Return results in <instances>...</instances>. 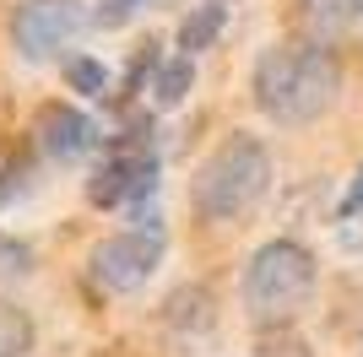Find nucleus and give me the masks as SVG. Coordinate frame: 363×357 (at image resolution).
Wrapping results in <instances>:
<instances>
[{"mask_svg": "<svg viewBox=\"0 0 363 357\" xmlns=\"http://www.w3.org/2000/svg\"><path fill=\"white\" fill-rule=\"evenodd\" d=\"M315 282H320V266L315 254L303 249L298 238H272L250 254L244 266V282H239V298H244V314L255 325H288L309 309L315 298Z\"/></svg>", "mask_w": 363, "mask_h": 357, "instance_id": "3", "label": "nucleus"}, {"mask_svg": "<svg viewBox=\"0 0 363 357\" xmlns=\"http://www.w3.org/2000/svg\"><path fill=\"white\" fill-rule=\"evenodd\" d=\"M33 141H38V152L49 163H82L98 147V125L71 103H44L38 119H33Z\"/></svg>", "mask_w": 363, "mask_h": 357, "instance_id": "7", "label": "nucleus"}, {"mask_svg": "<svg viewBox=\"0 0 363 357\" xmlns=\"http://www.w3.org/2000/svg\"><path fill=\"white\" fill-rule=\"evenodd\" d=\"M255 357H315V352H309V341L293 325H260Z\"/></svg>", "mask_w": 363, "mask_h": 357, "instance_id": "13", "label": "nucleus"}, {"mask_svg": "<svg viewBox=\"0 0 363 357\" xmlns=\"http://www.w3.org/2000/svg\"><path fill=\"white\" fill-rule=\"evenodd\" d=\"M92 28V0H22L11 16V44L22 60H55Z\"/></svg>", "mask_w": 363, "mask_h": 357, "instance_id": "6", "label": "nucleus"}, {"mask_svg": "<svg viewBox=\"0 0 363 357\" xmlns=\"http://www.w3.org/2000/svg\"><path fill=\"white\" fill-rule=\"evenodd\" d=\"M223 22H228V6H223V0H201V6H190V16L179 22V49H184V55L212 49L217 33H223Z\"/></svg>", "mask_w": 363, "mask_h": 357, "instance_id": "9", "label": "nucleus"}, {"mask_svg": "<svg viewBox=\"0 0 363 357\" xmlns=\"http://www.w3.org/2000/svg\"><path fill=\"white\" fill-rule=\"evenodd\" d=\"M272 190V152L260 135L233 130L223 147L196 168L190 178V206L201 222H239L266 200Z\"/></svg>", "mask_w": 363, "mask_h": 357, "instance_id": "2", "label": "nucleus"}, {"mask_svg": "<svg viewBox=\"0 0 363 357\" xmlns=\"http://www.w3.org/2000/svg\"><path fill=\"white\" fill-rule=\"evenodd\" d=\"M190 81H196V55H184V49H179L174 60H163V65L152 71V103H157V108L184 103Z\"/></svg>", "mask_w": 363, "mask_h": 357, "instance_id": "10", "label": "nucleus"}, {"mask_svg": "<svg viewBox=\"0 0 363 357\" xmlns=\"http://www.w3.org/2000/svg\"><path fill=\"white\" fill-rule=\"evenodd\" d=\"M33 341H38V330H33V314L0 298V357H28V352H33Z\"/></svg>", "mask_w": 363, "mask_h": 357, "instance_id": "11", "label": "nucleus"}, {"mask_svg": "<svg viewBox=\"0 0 363 357\" xmlns=\"http://www.w3.org/2000/svg\"><path fill=\"white\" fill-rule=\"evenodd\" d=\"M65 81H71V92H82V98H104L108 92V65L92 55H76L65 60Z\"/></svg>", "mask_w": 363, "mask_h": 357, "instance_id": "12", "label": "nucleus"}, {"mask_svg": "<svg viewBox=\"0 0 363 357\" xmlns=\"http://www.w3.org/2000/svg\"><path fill=\"white\" fill-rule=\"evenodd\" d=\"M157 190V141H152V119L147 125H125L120 135L104 141V157L92 163L87 178V200L92 206H130V200H147Z\"/></svg>", "mask_w": 363, "mask_h": 357, "instance_id": "4", "label": "nucleus"}, {"mask_svg": "<svg viewBox=\"0 0 363 357\" xmlns=\"http://www.w3.org/2000/svg\"><path fill=\"white\" fill-rule=\"evenodd\" d=\"M0 271H6V276H28V271H33V249H28V244H11V238H0Z\"/></svg>", "mask_w": 363, "mask_h": 357, "instance_id": "14", "label": "nucleus"}, {"mask_svg": "<svg viewBox=\"0 0 363 357\" xmlns=\"http://www.w3.org/2000/svg\"><path fill=\"white\" fill-rule=\"evenodd\" d=\"M363 22V0H298V33L331 44Z\"/></svg>", "mask_w": 363, "mask_h": 357, "instance_id": "8", "label": "nucleus"}, {"mask_svg": "<svg viewBox=\"0 0 363 357\" xmlns=\"http://www.w3.org/2000/svg\"><path fill=\"white\" fill-rule=\"evenodd\" d=\"M163 254H168V238H163L157 222H152V227H125V233L92 244L87 276L104 287V293H141V287L157 276Z\"/></svg>", "mask_w": 363, "mask_h": 357, "instance_id": "5", "label": "nucleus"}, {"mask_svg": "<svg viewBox=\"0 0 363 357\" xmlns=\"http://www.w3.org/2000/svg\"><path fill=\"white\" fill-rule=\"evenodd\" d=\"M358 211H363V168H358V178H352L347 200H342V217H358Z\"/></svg>", "mask_w": 363, "mask_h": 357, "instance_id": "15", "label": "nucleus"}, {"mask_svg": "<svg viewBox=\"0 0 363 357\" xmlns=\"http://www.w3.org/2000/svg\"><path fill=\"white\" fill-rule=\"evenodd\" d=\"M255 108L282 130H303L320 114H331L336 92H342V65H336L331 44L320 38H293V44L260 49L255 76H250Z\"/></svg>", "mask_w": 363, "mask_h": 357, "instance_id": "1", "label": "nucleus"}]
</instances>
